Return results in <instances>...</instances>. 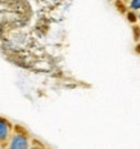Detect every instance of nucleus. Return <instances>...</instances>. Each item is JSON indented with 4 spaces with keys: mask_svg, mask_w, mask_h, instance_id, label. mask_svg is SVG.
I'll list each match as a JSON object with an SVG mask.
<instances>
[{
    "mask_svg": "<svg viewBox=\"0 0 140 149\" xmlns=\"http://www.w3.org/2000/svg\"><path fill=\"white\" fill-rule=\"evenodd\" d=\"M46 149H48V148H46Z\"/></svg>",
    "mask_w": 140,
    "mask_h": 149,
    "instance_id": "nucleus-7",
    "label": "nucleus"
},
{
    "mask_svg": "<svg viewBox=\"0 0 140 149\" xmlns=\"http://www.w3.org/2000/svg\"><path fill=\"white\" fill-rule=\"evenodd\" d=\"M13 127L14 125L8 118L0 116V145L5 147L10 135L13 134Z\"/></svg>",
    "mask_w": 140,
    "mask_h": 149,
    "instance_id": "nucleus-2",
    "label": "nucleus"
},
{
    "mask_svg": "<svg viewBox=\"0 0 140 149\" xmlns=\"http://www.w3.org/2000/svg\"><path fill=\"white\" fill-rule=\"evenodd\" d=\"M30 149H46V147L42 144L41 141L36 140V139H32V140H31V147H30Z\"/></svg>",
    "mask_w": 140,
    "mask_h": 149,
    "instance_id": "nucleus-4",
    "label": "nucleus"
},
{
    "mask_svg": "<svg viewBox=\"0 0 140 149\" xmlns=\"http://www.w3.org/2000/svg\"><path fill=\"white\" fill-rule=\"evenodd\" d=\"M138 22L140 23V12H138Z\"/></svg>",
    "mask_w": 140,
    "mask_h": 149,
    "instance_id": "nucleus-6",
    "label": "nucleus"
},
{
    "mask_svg": "<svg viewBox=\"0 0 140 149\" xmlns=\"http://www.w3.org/2000/svg\"><path fill=\"white\" fill-rule=\"evenodd\" d=\"M126 7L130 12L138 13V12H140V0H131V1H129L126 4Z\"/></svg>",
    "mask_w": 140,
    "mask_h": 149,
    "instance_id": "nucleus-3",
    "label": "nucleus"
},
{
    "mask_svg": "<svg viewBox=\"0 0 140 149\" xmlns=\"http://www.w3.org/2000/svg\"><path fill=\"white\" fill-rule=\"evenodd\" d=\"M31 140H32V138L23 127L14 125L13 134L10 135L4 149H30Z\"/></svg>",
    "mask_w": 140,
    "mask_h": 149,
    "instance_id": "nucleus-1",
    "label": "nucleus"
},
{
    "mask_svg": "<svg viewBox=\"0 0 140 149\" xmlns=\"http://www.w3.org/2000/svg\"><path fill=\"white\" fill-rule=\"evenodd\" d=\"M126 18L129 19V22L131 23H138V13H134V12H127L126 13Z\"/></svg>",
    "mask_w": 140,
    "mask_h": 149,
    "instance_id": "nucleus-5",
    "label": "nucleus"
}]
</instances>
